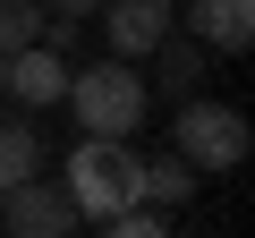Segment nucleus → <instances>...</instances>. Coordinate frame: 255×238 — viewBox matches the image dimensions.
<instances>
[{
    "instance_id": "f257e3e1",
    "label": "nucleus",
    "mask_w": 255,
    "mask_h": 238,
    "mask_svg": "<svg viewBox=\"0 0 255 238\" xmlns=\"http://www.w3.org/2000/svg\"><path fill=\"white\" fill-rule=\"evenodd\" d=\"M60 102L85 136H136L153 111V85H145V60H94V68H68Z\"/></svg>"
},
{
    "instance_id": "f03ea898",
    "label": "nucleus",
    "mask_w": 255,
    "mask_h": 238,
    "mask_svg": "<svg viewBox=\"0 0 255 238\" xmlns=\"http://www.w3.org/2000/svg\"><path fill=\"white\" fill-rule=\"evenodd\" d=\"M136 170H145V153H136V136H85L77 153H68V204H77V221H102V213H119L128 196H136Z\"/></svg>"
},
{
    "instance_id": "7ed1b4c3",
    "label": "nucleus",
    "mask_w": 255,
    "mask_h": 238,
    "mask_svg": "<svg viewBox=\"0 0 255 238\" xmlns=\"http://www.w3.org/2000/svg\"><path fill=\"white\" fill-rule=\"evenodd\" d=\"M170 153H187L204 179H221V170H238L255 153V128H247V111H230L213 94H187L179 119H170Z\"/></svg>"
},
{
    "instance_id": "20e7f679",
    "label": "nucleus",
    "mask_w": 255,
    "mask_h": 238,
    "mask_svg": "<svg viewBox=\"0 0 255 238\" xmlns=\"http://www.w3.org/2000/svg\"><path fill=\"white\" fill-rule=\"evenodd\" d=\"M0 230H17V238H60V230H77V204H68V187L60 179H17V187H0Z\"/></svg>"
},
{
    "instance_id": "39448f33",
    "label": "nucleus",
    "mask_w": 255,
    "mask_h": 238,
    "mask_svg": "<svg viewBox=\"0 0 255 238\" xmlns=\"http://www.w3.org/2000/svg\"><path fill=\"white\" fill-rule=\"evenodd\" d=\"M0 94H9V102H26V111H51L60 94H68V51L60 43H17L9 60H0Z\"/></svg>"
},
{
    "instance_id": "423d86ee",
    "label": "nucleus",
    "mask_w": 255,
    "mask_h": 238,
    "mask_svg": "<svg viewBox=\"0 0 255 238\" xmlns=\"http://www.w3.org/2000/svg\"><path fill=\"white\" fill-rule=\"evenodd\" d=\"M102 43H111V60H153V43L179 26V0H102Z\"/></svg>"
},
{
    "instance_id": "0eeeda50",
    "label": "nucleus",
    "mask_w": 255,
    "mask_h": 238,
    "mask_svg": "<svg viewBox=\"0 0 255 238\" xmlns=\"http://www.w3.org/2000/svg\"><path fill=\"white\" fill-rule=\"evenodd\" d=\"M187 34L213 51V60H238L255 43V0H187Z\"/></svg>"
},
{
    "instance_id": "6e6552de",
    "label": "nucleus",
    "mask_w": 255,
    "mask_h": 238,
    "mask_svg": "<svg viewBox=\"0 0 255 238\" xmlns=\"http://www.w3.org/2000/svg\"><path fill=\"white\" fill-rule=\"evenodd\" d=\"M196 187H204V170H196L187 153H153V162L136 170V196H145V204H162V213H179Z\"/></svg>"
},
{
    "instance_id": "1a4fd4ad",
    "label": "nucleus",
    "mask_w": 255,
    "mask_h": 238,
    "mask_svg": "<svg viewBox=\"0 0 255 238\" xmlns=\"http://www.w3.org/2000/svg\"><path fill=\"white\" fill-rule=\"evenodd\" d=\"M153 60H162V94H170V102L204 94V60H213V51H204L196 34H187V43H179V34H162V43H153Z\"/></svg>"
},
{
    "instance_id": "9d476101",
    "label": "nucleus",
    "mask_w": 255,
    "mask_h": 238,
    "mask_svg": "<svg viewBox=\"0 0 255 238\" xmlns=\"http://www.w3.org/2000/svg\"><path fill=\"white\" fill-rule=\"evenodd\" d=\"M34 170H43L34 128H26V119H0V187H17V179H34Z\"/></svg>"
},
{
    "instance_id": "9b49d317",
    "label": "nucleus",
    "mask_w": 255,
    "mask_h": 238,
    "mask_svg": "<svg viewBox=\"0 0 255 238\" xmlns=\"http://www.w3.org/2000/svg\"><path fill=\"white\" fill-rule=\"evenodd\" d=\"M102 230H111V238H170L179 213H162V204H145V196H128L119 213H102Z\"/></svg>"
},
{
    "instance_id": "f8f14e48",
    "label": "nucleus",
    "mask_w": 255,
    "mask_h": 238,
    "mask_svg": "<svg viewBox=\"0 0 255 238\" xmlns=\"http://www.w3.org/2000/svg\"><path fill=\"white\" fill-rule=\"evenodd\" d=\"M43 34V0H0V60Z\"/></svg>"
},
{
    "instance_id": "ddd939ff",
    "label": "nucleus",
    "mask_w": 255,
    "mask_h": 238,
    "mask_svg": "<svg viewBox=\"0 0 255 238\" xmlns=\"http://www.w3.org/2000/svg\"><path fill=\"white\" fill-rule=\"evenodd\" d=\"M43 9H51V17H94L102 0H43Z\"/></svg>"
}]
</instances>
